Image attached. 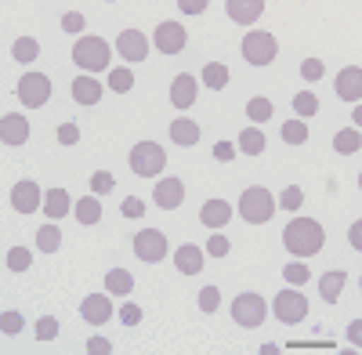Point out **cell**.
<instances>
[{
    "instance_id": "47",
    "label": "cell",
    "mask_w": 362,
    "mask_h": 355,
    "mask_svg": "<svg viewBox=\"0 0 362 355\" xmlns=\"http://www.w3.org/2000/svg\"><path fill=\"white\" fill-rule=\"evenodd\" d=\"M58 141H62V145H76V141H80V127L66 120L62 127H58Z\"/></svg>"
},
{
    "instance_id": "7",
    "label": "cell",
    "mask_w": 362,
    "mask_h": 355,
    "mask_svg": "<svg viewBox=\"0 0 362 355\" xmlns=\"http://www.w3.org/2000/svg\"><path fill=\"white\" fill-rule=\"evenodd\" d=\"M18 98H22V105H29V109L47 105V98H51V80H47L44 73H25V76L18 80Z\"/></svg>"
},
{
    "instance_id": "3",
    "label": "cell",
    "mask_w": 362,
    "mask_h": 355,
    "mask_svg": "<svg viewBox=\"0 0 362 355\" xmlns=\"http://www.w3.org/2000/svg\"><path fill=\"white\" fill-rule=\"evenodd\" d=\"M73 62L87 73H98V69H109V44L102 37H80L76 47H73Z\"/></svg>"
},
{
    "instance_id": "51",
    "label": "cell",
    "mask_w": 362,
    "mask_h": 355,
    "mask_svg": "<svg viewBox=\"0 0 362 355\" xmlns=\"http://www.w3.org/2000/svg\"><path fill=\"white\" fill-rule=\"evenodd\" d=\"M177 8L185 11V15H203V8H206V4H203V0H181Z\"/></svg>"
},
{
    "instance_id": "37",
    "label": "cell",
    "mask_w": 362,
    "mask_h": 355,
    "mask_svg": "<svg viewBox=\"0 0 362 355\" xmlns=\"http://www.w3.org/2000/svg\"><path fill=\"white\" fill-rule=\"evenodd\" d=\"M283 276H286L290 286H305L312 272H308V264H297V261H293V264H286V269H283Z\"/></svg>"
},
{
    "instance_id": "1",
    "label": "cell",
    "mask_w": 362,
    "mask_h": 355,
    "mask_svg": "<svg viewBox=\"0 0 362 355\" xmlns=\"http://www.w3.org/2000/svg\"><path fill=\"white\" fill-rule=\"evenodd\" d=\"M283 243H286V250H290L293 257H312V254L322 250L326 232H322V225L312 221V218H293V221L283 228Z\"/></svg>"
},
{
    "instance_id": "16",
    "label": "cell",
    "mask_w": 362,
    "mask_h": 355,
    "mask_svg": "<svg viewBox=\"0 0 362 355\" xmlns=\"http://www.w3.org/2000/svg\"><path fill=\"white\" fill-rule=\"evenodd\" d=\"M225 11H228V18H232V22L250 25V22H257V18L264 15V0H228Z\"/></svg>"
},
{
    "instance_id": "49",
    "label": "cell",
    "mask_w": 362,
    "mask_h": 355,
    "mask_svg": "<svg viewBox=\"0 0 362 355\" xmlns=\"http://www.w3.org/2000/svg\"><path fill=\"white\" fill-rule=\"evenodd\" d=\"M87 351H90V355H109V351H112V341H105V337H90V341H87Z\"/></svg>"
},
{
    "instance_id": "9",
    "label": "cell",
    "mask_w": 362,
    "mask_h": 355,
    "mask_svg": "<svg viewBox=\"0 0 362 355\" xmlns=\"http://www.w3.org/2000/svg\"><path fill=\"white\" fill-rule=\"evenodd\" d=\"M134 254L141 261H163L167 257V235L160 228H141L134 235Z\"/></svg>"
},
{
    "instance_id": "5",
    "label": "cell",
    "mask_w": 362,
    "mask_h": 355,
    "mask_svg": "<svg viewBox=\"0 0 362 355\" xmlns=\"http://www.w3.org/2000/svg\"><path fill=\"white\" fill-rule=\"evenodd\" d=\"M276 54H279V44L264 29H254V33L243 37V58L250 66H268V62H276Z\"/></svg>"
},
{
    "instance_id": "40",
    "label": "cell",
    "mask_w": 362,
    "mask_h": 355,
    "mask_svg": "<svg viewBox=\"0 0 362 355\" xmlns=\"http://www.w3.org/2000/svg\"><path fill=\"white\" fill-rule=\"evenodd\" d=\"M58 337V319L54 315H44L37 322V341H54Z\"/></svg>"
},
{
    "instance_id": "31",
    "label": "cell",
    "mask_w": 362,
    "mask_h": 355,
    "mask_svg": "<svg viewBox=\"0 0 362 355\" xmlns=\"http://www.w3.org/2000/svg\"><path fill=\"white\" fill-rule=\"evenodd\" d=\"M58 247H62V232H58L54 225H44V228L37 232V250H40V254H54Z\"/></svg>"
},
{
    "instance_id": "34",
    "label": "cell",
    "mask_w": 362,
    "mask_h": 355,
    "mask_svg": "<svg viewBox=\"0 0 362 355\" xmlns=\"http://www.w3.org/2000/svg\"><path fill=\"white\" fill-rule=\"evenodd\" d=\"M109 87H112L116 95H127L131 87H134V73L131 69H112L109 73Z\"/></svg>"
},
{
    "instance_id": "35",
    "label": "cell",
    "mask_w": 362,
    "mask_h": 355,
    "mask_svg": "<svg viewBox=\"0 0 362 355\" xmlns=\"http://www.w3.org/2000/svg\"><path fill=\"white\" fill-rule=\"evenodd\" d=\"M247 116H250L254 124L272 120V102H268V98H250V102H247Z\"/></svg>"
},
{
    "instance_id": "48",
    "label": "cell",
    "mask_w": 362,
    "mask_h": 355,
    "mask_svg": "<svg viewBox=\"0 0 362 355\" xmlns=\"http://www.w3.org/2000/svg\"><path fill=\"white\" fill-rule=\"evenodd\" d=\"M62 29H66V33H80V29H83V15H80V11H66Z\"/></svg>"
},
{
    "instance_id": "19",
    "label": "cell",
    "mask_w": 362,
    "mask_h": 355,
    "mask_svg": "<svg viewBox=\"0 0 362 355\" xmlns=\"http://www.w3.org/2000/svg\"><path fill=\"white\" fill-rule=\"evenodd\" d=\"M170 102H174L177 109H189V105L196 102V76H189V73L174 76V83H170Z\"/></svg>"
},
{
    "instance_id": "38",
    "label": "cell",
    "mask_w": 362,
    "mask_h": 355,
    "mask_svg": "<svg viewBox=\"0 0 362 355\" xmlns=\"http://www.w3.org/2000/svg\"><path fill=\"white\" fill-rule=\"evenodd\" d=\"M300 203H305V192H300L297 185L283 189V196H279V206H283V211H300Z\"/></svg>"
},
{
    "instance_id": "30",
    "label": "cell",
    "mask_w": 362,
    "mask_h": 355,
    "mask_svg": "<svg viewBox=\"0 0 362 355\" xmlns=\"http://www.w3.org/2000/svg\"><path fill=\"white\" fill-rule=\"evenodd\" d=\"M11 54H15V62H37V54H40V44L33 37H18L11 44Z\"/></svg>"
},
{
    "instance_id": "15",
    "label": "cell",
    "mask_w": 362,
    "mask_h": 355,
    "mask_svg": "<svg viewBox=\"0 0 362 355\" xmlns=\"http://www.w3.org/2000/svg\"><path fill=\"white\" fill-rule=\"evenodd\" d=\"M80 315H83V322H95V327H102V322L112 319V305H109L105 293H87L83 305H80Z\"/></svg>"
},
{
    "instance_id": "13",
    "label": "cell",
    "mask_w": 362,
    "mask_h": 355,
    "mask_svg": "<svg viewBox=\"0 0 362 355\" xmlns=\"http://www.w3.org/2000/svg\"><path fill=\"white\" fill-rule=\"evenodd\" d=\"M0 141L4 145H25L29 141V120L22 112H4L0 116Z\"/></svg>"
},
{
    "instance_id": "26",
    "label": "cell",
    "mask_w": 362,
    "mask_h": 355,
    "mask_svg": "<svg viewBox=\"0 0 362 355\" xmlns=\"http://www.w3.org/2000/svg\"><path fill=\"white\" fill-rule=\"evenodd\" d=\"M105 290H109V293H119V298H127V293L134 290L131 272H124V269H112V272H105Z\"/></svg>"
},
{
    "instance_id": "29",
    "label": "cell",
    "mask_w": 362,
    "mask_h": 355,
    "mask_svg": "<svg viewBox=\"0 0 362 355\" xmlns=\"http://www.w3.org/2000/svg\"><path fill=\"white\" fill-rule=\"evenodd\" d=\"M170 138H174L177 145H196V141H199V127H196L192 120H174V124H170Z\"/></svg>"
},
{
    "instance_id": "36",
    "label": "cell",
    "mask_w": 362,
    "mask_h": 355,
    "mask_svg": "<svg viewBox=\"0 0 362 355\" xmlns=\"http://www.w3.org/2000/svg\"><path fill=\"white\" fill-rule=\"evenodd\" d=\"M29 264H33V254H29L25 247H11V250H8V269H11V272H25Z\"/></svg>"
},
{
    "instance_id": "39",
    "label": "cell",
    "mask_w": 362,
    "mask_h": 355,
    "mask_svg": "<svg viewBox=\"0 0 362 355\" xmlns=\"http://www.w3.org/2000/svg\"><path fill=\"white\" fill-rule=\"evenodd\" d=\"M90 189H95V196L112 192V189H116V178H112L109 170H95V178H90Z\"/></svg>"
},
{
    "instance_id": "14",
    "label": "cell",
    "mask_w": 362,
    "mask_h": 355,
    "mask_svg": "<svg viewBox=\"0 0 362 355\" xmlns=\"http://www.w3.org/2000/svg\"><path fill=\"white\" fill-rule=\"evenodd\" d=\"M153 199H156V206H163V211H177L181 199H185V185H181V178H160L156 189H153Z\"/></svg>"
},
{
    "instance_id": "43",
    "label": "cell",
    "mask_w": 362,
    "mask_h": 355,
    "mask_svg": "<svg viewBox=\"0 0 362 355\" xmlns=\"http://www.w3.org/2000/svg\"><path fill=\"white\" fill-rule=\"evenodd\" d=\"M119 322H124V327H138V322H141V308L134 301H124V308H119Z\"/></svg>"
},
{
    "instance_id": "8",
    "label": "cell",
    "mask_w": 362,
    "mask_h": 355,
    "mask_svg": "<svg viewBox=\"0 0 362 355\" xmlns=\"http://www.w3.org/2000/svg\"><path fill=\"white\" fill-rule=\"evenodd\" d=\"M272 312L279 315V322H300L308 315V298L300 290H283V293H276V301H272Z\"/></svg>"
},
{
    "instance_id": "44",
    "label": "cell",
    "mask_w": 362,
    "mask_h": 355,
    "mask_svg": "<svg viewBox=\"0 0 362 355\" xmlns=\"http://www.w3.org/2000/svg\"><path fill=\"white\" fill-rule=\"evenodd\" d=\"M326 73V66L319 62V58H305V62H300V76H305V80H319Z\"/></svg>"
},
{
    "instance_id": "33",
    "label": "cell",
    "mask_w": 362,
    "mask_h": 355,
    "mask_svg": "<svg viewBox=\"0 0 362 355\" xmlns=\"http://www.w3.org/2000/svg\"><path fill=\"white\" fill-rule=\"evenodd\" d=\"M293 109H297V116H305V120H308V116L319 112V98L312 91H297L293 95Z\"/></svg>"
},
{
    "instance_id": "23",
    "label": "cell",
    "mask_w": 362,
    "mask_h": 355,
    "mask_svg": "<svg viewBox=\"0 0 362 355\" xmlns=\"http://www.w3.org/2000/svg\"><path fill=\"white\" fill-rule=\"evenodd\" d=\"M344 283H348V272H326V276L319 279V293H322V301H326V305H334V301L341 298Z\"/></svg>"
},
{
    "instance_id": "41",
    "label": "cell",
    "mask_w": 362,
    "mask_h": 355,
    "mask_svg": "<svg viewBox=\"0 0 362 355\" xmlns=\"http://www.w3.org/2000/svg\"><path fill=\"white\" fill-rule=\"evenodd\" d=\"M218 305H221L218 286H203V290H199V308H203V312H214Z\"/></svg>"
},
{
    "instance_id": "11",
    "label": "cell",
    "mask_w": 362,
    "mask_h": 355,
    "mask_svg": "<svg viewBox=\"0 0 362 355\" xmlns=\"http://www.w3.org/2000/svg\"><path fill=\"white\" fill-rule=\"evenodd\" d=\"M185 40H189V33H185V25H181V22H160L156 37H153L156 51H163V54H177L181 47H185Z\"/></svg>"
},
{
    "instance_id": "10",
    "label": "cell",
    "mask_w": 362,
    "mask_h": 355,
    "mask_svg": "<svg viewBox=\"0 0 362 355\" xmlns=\"http://www.w3.org/2000/svg\"><path fill=\"white\" fill-rule=\"evenodd\" d=\"M11 206H15L18 214H33L37 206H44L40 185L29 182V178H25V182H15V185H11Z\"/></svg>"
},
{
    "instance_id": "25",
    "label": "cell",
    "mask_w": 362,
    "mask_h": 355,
    "mask_svg": "<svg viewBox=\"0 0 362 355\" xmlns=\"http://www.w3.org/2000/svg\"><path fill=\"white\" fill-rule=\"evenodd\" d=\"M203 83L210 87V91H225V87H228V66L206 62V66H203Z\"/></svg>"
},
{
    "instance_id": "52",
    "label": "cell",
    "mask_w": 362,
    "mask_h": 355,
    "mask_svg": "<svg viewBox=\"0 0 362 355\" xmlns=\"http://www.w3.org/2000/svg\"><path fill=\"white\" fill-rule=\"evenodd\" d=\"M348 240H351V247H355V250L362 247V225H358V221L351 225V232H348Z\"/></svg>"
},
{
    "instance_id": "46",
    "label": "cell",
    "mask_w": 362,
    "mask_h": 355,
    "mask_svg": "<svg viewBox=\"0 0 362 355\" xmlns=\"http://www.w3.org/2000/svg\"><path fill=\"white\" fill-rule=\"evenodd\" d=\"M119 214H124V218H141V214H145V203H141L138 196H127L124 206H119Z\"/></svg>"
},
{
    "instance_id": "2",
    "label": "cell",
    "mask_w": 362,
    "mask_h": 355,
    "mask_svg": "<svg viewBox=\"0 0 362 355\" xmlns=\"http://www.w3.org/2000/svg\"><path fill=\"white\" fill-rule=\"evenodd\" d=\"M276 211H279V206H276V199H272V192L264 185H250L243 196H239V218L250 221V225L272 221V214H276Z\"/></svg>"
},
{
    "instance_id": "17",
    "label": "cell",
    "mask_w": 362,
    "mask_h": 355,
    "mask_svg": "<svg viewBox=\"0 0 362 355\" xmlns=\"http://www.w3.org/2000/svg\"><path fill=\"white\" fill-rule=\"evenodd\" d=\"M199 221H203L206 228H225V225L232 221V203H225V199H206L203 211H199Z\"/></svg>"
},
{
    "instance_id": "12",
    "label": "cell",
    "mask_w": 362,
    "mask_h": 355,
    "mask_svg": "<svg viewBox=\"0 0 362 355\" xmlns=\"http://www.w3.org/2000/svg\"><path fill=\"white\" fill-rule=\"evenodd\" d=\"M116 51L124 54V62H145V54H148V37L138 33V29H124V33L116 37Z\"/></svg>"
},
{
    "instance_id": "45",
    "label": "cell",
    "mask_w": 362,
    "mask_h": 355,
    "mask_svg": "<svg viewBox=\"0 0 362 355\" xmlns=\"http://www.w3.org/2000/svg\"><path fill=\"white\" fill-rule=\"evenodd\" d=\"M206 254L210 257H225L228 254V235H210V240H206Z\"/></svg>"
},
{
    "instance_id": "6",
    "label": "cell",
    "mask_w": 362,
    "mask_h": 355,
    "mask_svg": "<svg viewBox=\"0 0 362 355\" xmlns=\"http://www.w3.org/2000/svg\"><path fill=\"white\" fill-rule=\"evenodd\" d=\"M264 312H268V305H264V298L261 293H239V298L232 301V319L239 322V327H247V330H254V327H261L264 322Z\"/></svg>"
},
{
    "instance_id": "21",
    "label": "cell",
    "mask_w": 362,
    "mask_h": 355,
    "mask_svg": "<svg viewBox=\"0 0 362 355\" xmlns=\"http://www.w3.org/2000/svg\"><path fill=\"white\" fill-rule=\"evenodd\" d=\"M69 206H73V199H69V192H66V189H47V192H44V206H40V211H44L51 221H58V218H66Z\"/></svg>"
},
{
    "instance_id": "24",
    "label": "cell",
    "mask_w": 362,
    "mask_h": 355,
    "mask_svg": "<svg viewBox=\"0 0 362 355\" xmlns=\"http://www.w3.org/2000/svg\"><path fill=\"white\" fill-rule=\"evenodd\" d=\"M239 149H243L247 156H261V153L268 149V138H264V131H261V127H247L243 134H239Z\"/></svg>"
},
{
    "instance_id": "32",
    "label": "cell",
    "mask_w": 362,
    "mask_h": 355,
    "mask_svg": "<svg viewBox=\"0 0 362 355\" xmlns=\"http://www.w3.org/2000/svg\"><path fill=\"white\" fill-rule=\"evenodd\" d=\"M283 141H286V145L308 141V124H305V120H286V124H283Z\"/></svg>"
},
{
    "instance_id": "50",
    "label": "cell",
    "mask_w": 362,
    "mask_h": 355,
    "mask_svg": "<svg viewBox=\"0 0 362 355\" xmlns=\"http://www.w3.org/2000/svg\"><path fill=\"white\" fill-rule=\"evenodd\" d=\"M214 156H218L221 163L235 160V145H232V141H218V145H214Z\"/></svg>"
},
{
    "instance_id": "18",
    "label": "cell",
    "mask_w": 362,
    "mask_h": 355,
    "mask_svg": "<svg viewBox=\"0 0 362 355\" xmlns=\"http://www.w3.org/2000/svg\"><path fill=\"white\" fill-rule=\"evenodd\" d=\"M174 269H177L181 276H196V272L203 269V250L192 247V243H181L177 254H174Z\"/></svg>"
},
{
    "instance_id": "28",
    "label": "cell",
    "mask_w": 362,
    "mask_h": 355,
    "mask_svg": "<svg viewBox=\"0 0 362 355\" xmlns=\"http://www.w3.org/2000/svg\"><path fill=\"white\" fill-rule=\"evenodd\" d=\"M98 218H102L98 196H83V199L76 203V221H80V225H98Z\"/></svg>"
},
{
    "instance_id": "27",
    "label": "cell",
    "mask_w": 362,
    "mask_h": 355,
    "mask_svg": "<svg viewBox=\"0 0 362 355\" xmlns=\"http://www.w3.org/2000/svg\"><path fill=\"white\" fill-rule=\"evenodd\" d=\"M358 145H362L358 127H344V131H337V138H334V149H337L341 156H355V153H358Z\"/></svg>"
},
{
    "instance_id": "4",
    "label": "cell",
    "mask_w": 362,
    "mask_h": 355,
    "mask_svg": "<svg viewBox=\"0 0 362 355\" xmlns=\"http://www.w3.org/2000/svg\"><path fill=\"white\" fill-rule=\"evenodd\" d=\"M163 167H167V153L160 149L156 141H138L131 149V170L138 178H156Z\"/></svg>"
},
{
    "instance_id": "20",
    "label": "cell",
    "mask_w": 362,
    "mask_h": 355,
    "mask_svg": "<svg viewBox=\"0 0 362 355\" xmlns=\"http://www.w3.org/2000/svg\"><path fill=\"white\" fill-rule=\"evenodd\" d=\"M337 95H341L344 102H358V95H362V69H358V66L341 69V76H337Z\"/></svg>"
},
{
    "instance_id": "22",
    "label": "cell",
    "mask_w": 362,
    "mask_h": 355,
    "mask_svg": "<svg viewBox=\"0 0 362 355\" xmlns=\"http://www.w3.org/2000/svg\"><path fill=\"white\" fill-rule=\"evenodd\" d=\"M73 98H76L80 105H98L102 83H98L95 76H76V80H73Z\"/></svg>"
},
{
    "instance_id": "42",
    "label": "cell",
    "mask_w": 362,
    "mask_h": 355,
    "mask_svg": "<svg viewBox=\"0 0 362 355\" xmlns=\"http://www.w3.org/2000/svg\"><path fill=\"white\" fill-rule=\"evenodd\" d=\"M0 330H4L8 337L22 334V315L18 312H4V315H0Z\"/></svg>"
}]
</instances>
